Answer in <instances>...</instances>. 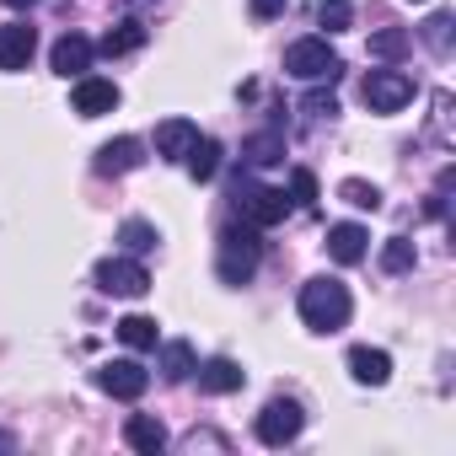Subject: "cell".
I'll return each instance as SVG.
<instances>
[{"instance_id":"obj_1","label":"cell","mask_w":456,"mask_h":456,"mask_svg":"<svg viewBox=\"0 0 456 456\" xmlns=\"http://www.w3.org/2000/svg\"><path fill=\"white\" fill-rule=\"evenodd\" d=\"M296 306H301V322H306L312 333H338V328L349 322V312H354V301H349V285H344V280H328V274L306 280Z\"/></svg>"},{"instance_id":"obj_2","label":"cell","mask_w":456,"mask_h":456,"mask_svg":"<svg viewBox=\"0 0 456 456\" xmlns=\"http://www.w3.org/2000/svg\"><path fill=\"white\" fill-rule=\"evenodd\" d=\"M264 264V242H258V225L237 220V225H225L220 242H215V274L225 285H248Z\"/></svg>"},{"instance_id":"obj_3","label":"cell","mask_w":456,"mask_h":456,"mask_svg":"<svg viewBox=\"0 0 456 456\" xmlns=\"http://www.w3.org/2000/svg\"><path fill=\"white\" fill-rule=\"evenodd\" d=\"M338 70H344V60L333 54V44L328 38H296L290 49H285V76H296V81H338Z\"/></svg>"},{"instance_id":"obj_4","label":"cell","mask_w":456,"mask_h":456,"mask_svg":"<svg viewBox=\"0 0 456 456\" xmlns=\"http://www.w3.org/2000/svg\"><path fill=\"white\" fill-rule=\"evenodd\" d=\"M92 285H97L102 296H124V301H134V296L151 290V274H145V264H140L134 253H113V258H102V264L92 269Z\"/></svg>"},{"instance_id":"obj_5","label":"cell","mask_w":456,"mask_h":456,"mask_svg":"<svg viewBox=\"0 0 456 456\" xmlns=\"http://www.w3.org/2000/svg\"><path fill=\"white\" fill-rule=\"evenodd\" d=\"M237 209H242V220L248 225H258V232H269V225H280L296 204H290V193L285 188H264V183H242L237 188Z\"/></svg>"},{"instance_id":"obj_6","label":"cell","mask_w":456,"mask_h":456,"mask_svg":"<svg viewBox=\"0 0 456 456\" xmlns=\"http://www.w3.org/2000/svg\"><path fill=\"white\" fill-rule=\"evenodd\" d=\"M253 429H258V440H264V445H274V451H280V445H290V440L306 429V413H301V403H296V397H274V403H264V413H258V424H253Z\"/></svg>"},{"instance_id":"obj_7","label":"cell","mask_w":456,"mask_h":456,"mask_svg":"<svg viewBox=\"0 0 456 456\" xmlns=\"http://www.w3.org/2000/svg\"><path fill=\"white\" fill-rule=\"evenodd\" d=\"M360 97H365L370 113H397V108L413 102V76H403V70H370L365 86H360Z\"/></svg>"},{"instance_id":"obj_8","label":"cell","mask_w":456,"mask_h":456,"mask_svg":"<svg viewBox=\"0 0 456 456\" xmlns=\"http://www.w3.org/2000/svg\"><path fill=\"white\" fill-rule=\"evenodd\" d=\"M97 387H102L108 397H118V403H140L145 387H151V370H145L140 360H108V365L97 370Z\"/></svg>"},{"instance_id":"obj_9","label":"cell","mask_w":456,"mask_h":456,"mask_svg":"<svg viewBox=\"0 0 456 456\" xmlns=\"http://www.w3.org/2000/svg\"><path fill=\"white\" fill-rule=\"evenodd\" d=\"M33 54H38V28H28V22H6V28H0V70H6V76L28 70Z\"/></svg>"},{"instance_id":"obj_10","label":"cell","mask_w":456,"mask_h":456,"mask_svg":"<svg viewBox=\"0 0 456 456\" xmlns=\"http://www.w3.org/2000/svg\"><path fill=\"white\" fill-rule=\"evenodd\" d=\"M70 108H76L81 118H102V113H113V108H118V86H113L108 76H76Z\"/></svg>"},{"instance_id":"obj_11","label":"cell","mask_w":456,"mask_h":456,"mask_svg":"<svg viewBox=\"0 0 456 456\" xmlns=\"http://www.w3.org/2000/svg\"><path fill=\"white\" fill-rule=\"evenodd\" d=\"M92 60H97V44H92V38H81V33H65V38L49 49V65H54V76H65V81L86 76V70H92Z\"/></svg>"},{"instance_id":"obj_12","label":"cell","mask_w":456,"mask_h":456,"mask_svg":"<svg viewBox=\"0 0 456 456\" xmlns=\"http://www.w3.org/2000/svg\"><path fill=\"white\" fill-rule=\"evenodd\" d=\"M145 161V145L134 140V134H118V140H108V145H97V177H124V172H134Z\"/></svg>"},{"instance_id":"obj_13","label":"cell","mask_w":456,"mask_h":456,"mask_svg":"<svg viewBox=\"0 0 456 456\" xmlns=\"http://www.w3.org/2000/svg\"><path fill=\"white\" fill-rule=\"evenodd\" d=\"M328 253H333V264L354 269V264H365V253H370V232H365V225H354V220L328 225Z\"/></svg>"},{"instance_id":"obj_14","label":"cell","mask_w":456,"mask_h":456,"mask_svg":"<svg viewBox=\"0 0 456 456\" xmlns=\"http://www.w3.org/2000/svg\"><path fill=\"white\" fill-rule=\"evenodd\" d=\"M193 376H199V392H209V397H225V392H242V365H237L232 354H215V360L193 365Z\"/></svg>"},{"instance_id":"obj_15","label":"cell","mask_w":456,"mask_h":456,"mask_svg":"<svg viewBox=\"0 0 456 456\" xmlns=\"http://www.w3.org/2000/svg\"><path fill=\"white\" fill-rule=\"evenodd\" d=\"M349 376L360 387H387L392 381V354L387 349H370V344H354L349 349Z\"/></svg>"},{"instance_id":"obj_16","label":"cell","mask_w":456,"mask_h":456,"mask_svg":"<svg viewBox=\"0 0 456 456\" xmlns=\"http://www.w3.org/2000/svg\"><path fill=\"white\" fill-rule=\"evenodd\" d=\"M193 140H199V124H188V118H161L156 124V156L161 161H183L193 151Z\"/></svg>"},{"instance_id":"obj_17","label":"cell","mask_w":456,"mask_h":456,"mask_svg":"<svg viewBox=\"0 0 456 456\" xmlns=\"http://www.w3.org/2000/svg\"><path fill=\"white\" fill-rule=\"evenodd\" d=\"M124 440H129L140 456H161V451H167V424H161L156 413H134V419L124 424Z\"/></svg>"},{"instance_id":"obj_18","label":"cell","mask_w":456,"mask_h":456,"mask_svg":"<svg viewBox=\"0 0 456 456\" xmlns=\"http://www.w3.org/2000/svg\"><path fill=\"white\" fill-rule=\"evenodd\" d=\"M134 49H145V22L140 17H124L102 44H97V54H108V60H118V54H134Z\"/></svg>"},{"instance_id":"obj_19","label":"cell","mask_w":456,"mask_h":456,"mask_svg":"<svg viewBox=\"0 0 456 456\" xmlns=\"http://www.w3.org/2000/svg\"><path fill=\"white\" fill-rule=\"evenodd\" d=\"M242 161H248V167H280V161H285V134H280V129L253 134V140L242 145Z\"/></svg>"},{"instance_id":"obj_20","label":"cell","mask_w":456,"mask_h":456,"mask_svg":"<svg viewBox=\"0 0 456 456\" xmlns=\"http://www.w3.org/2000/svg\"><path fill=\"white\" fill-rule=\"evenodd\" d=\"M183 167H188V177H193V183H209V177L220 172V140H204V134H199V140H193V151L183 156Z\"/></svg>"},{"instance_id":"obj_21","label":"cell","mask_w":456,"mask_h":456,"mask_svg":"<svg viewBox=\"0 0 456 456\" xmlns=\"http://www.w3.org/2000/svg\"><path fill=\"white\" fill-rule=\"evenodd\" d=\"M193 365H199V360H193V344H183V338H167V344H161V376H167V381H188Z\"/></svg>"},{"instance_id":"obj_22","label":"cell","mask_w":456,"mask_h":456,"mask_svg":"<svg viewBox=\"0 0 456 456\" xmlns=\"http://www.w3.org/2000/svg\"><path fill=\"white\" fill-rule=\"evenodd\" d=\"M118 338H124L129 349H156V344H161V333H156V317H140V312H129V317L118 322Z\"/></svg>"},{"instance_id":"obj_23","label":"cell","mask_w":456,"mask_h":456,"mask_svg":"<svg viewBox=\"0 0 456 456\" xmlns=\"http://www.w3.org/2000/svg\"><path fill=\"white\" fill-rule=\"evenodd\" d=\"M118 242H124V253H151L161 242V232H156L151 220H124L118 225Z\"/></svg>"},{"instance_id":"obj_24","label":"cell","mask_w":456,"mask_h":456,"mask_svg":"<svg viewBox=\"0 0 456 456\" xmlns=\"http://www.w3.org/2000/svg\"><path fill=\"white\" fill-rule=\"evenodd\" d=\"M338 199H344V204H354V209H370V215L381 209V188H376V183H365V177H344V183H338Z\"/></svg>"},{"instance_id":"obj_25","label":"cell","mask_w":456,"mask_h":456,"mask_svg":"<svg viewBox=\"0 0 456 456\" xmlns=\"http://www.w3.org/2000/svg\"><path fill=\"white\" fill-rule=\"evenodd\" d=\"M317 22L328 33H349L354 28V0H317Z\"/></svg>"},{"instance_id":"obj_26","label":"cell","mask_w":456,"mask_h":456,"mask_svg":"<svg viewBox=\"0 0 456 456\" xmlns=\"http://www.w3.org/2000/svg\"><path fill=\"white\" fill-rule=\"evenodd\" d=\"M408 54V33L403 28H381V33H370V60H403Z\"/></svg>"},{"instance_id":"obj_27","label":"cell","mask_w":456,"mask_h":456,"mask_svg":"<svg viewBox=\"0 0 456 456\" xmlns=\"http://www.w3.org/2000/svg\"><path fill=\"white\" fill-rule=\"evenodd\" d=\"M413 264H419L413 242H408V237H387V248H381V269H387V274H408Z\"/></svg>"},{"instance_id":"obj_28","label":"cell","mask_w":456,"mask_h":456,"mask_svg":"<svg viewBox=\"0 0 456 456\" xmlns=\"http://www.w3.org/2000/svg\"><path fill=\"white\" fill-rule=\"evenodd\" d=\"M451 28H456V17H451V12H435V17L424 22V44H429L435 54H445V49H451Z\"/></svg>"},{"instance_id":"obj_29","label":"cell","mask_w":456,"mask_h":456,"mask_svg":"<svg viewBox=\"0 0 456 456\" xmlns=\"http://www.w3.org/2000/svg\"><path fill=\"white\" fill-rule=\"evenodd\" d=\"M290 204H301V209L317 204V172H306V167L290 172Z\"/></svg>"},{"instance_id":"obj_30","label":"cell","mask_w":456,"mask_h":456,"mask_svg":"<svg viewBox=\"0 0 456 456\" xmlns=\"http://www.w3.org/2000/svg\"><path fill=\"white\" fill-rule=\"evenodd\" d=\"M183 451H225V435H215V429H193V435L183 440Z\"/></svg>"},{"instance_id":"obj_31","label":"cell","mask_w":456,"mask_h":456,"mask_svg":"<svg viewBox=\"0 0 456 456\" xmlns=\"http://www.w3.org/2000/svg\"><path fill=\"white\" fill-rule=\"evenodd\" d=\"M285 6H290V0H253V17L258 22H274V17H285Z\"/></svg>"},{"instance_id":"obj_32","label":"cell","mask_w":456,"mask_h":456,"mask_svg":"<svg viewBox=\"0 0 456 456\" xmlns=\"http://www.w3.org/2000/svg\"><path fill=\"white\" fill-rule=\"evenodd\" d=\"M306 113H312V118H333V113H338V102H333V97H322V92H312V97H306Z\"/></svg>"},{"instance_id":"obj_33","label":"cell","mask_w":456,"mask_h":456,"mask_svg":"<svg viewBox=\"0 0 456 456\" xmlns=\"http://www.w3.org/2000/svg\"><path fill=\"white\" fill-rule=\"evenodd\" d=\"M6 6H38V0H6Z\"/></svg>"},{"instance_id":"obj_34","label":"cell","mask_w":456,"mask_h":456,"mask_svg":"<svg viewBox=\"0 0 456 456\" xmlns=\"http://www.w3.org/2000/svg\"><path fill=\"white\" fill-rule=\"evenodd\" d=\"M129 6H134V12H140V6H156V0H129Z\"/></svg>"}]
</instances>
